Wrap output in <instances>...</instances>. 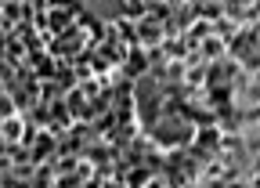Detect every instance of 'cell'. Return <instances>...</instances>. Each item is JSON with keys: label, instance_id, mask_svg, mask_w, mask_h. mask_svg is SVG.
I'll return each instance as SVG.
<instances>
[{"label": "cell", "instance_id": "1", "mask_svg": "<svg viewBox=\"0 0 260 188\" xmlns=\"http://www.w3.org/2000/svg\"><path fill=\"white\" fill-rule=\"evenodd\" d=\"M119 73H123L126 80H141V76H148V51L130 47L126 58H123V66H119Z\"/></svg>", "mask_w": 260, "mask_h": 188}, {"label": "cell", "instance_id": "2", "mask_svg": "<svg viewBox=\"0 0 260 188\" xmlns=\"http://www.w3.org/2000/svg\"><path fill=\"white\" fill-rule=\"evenodd\" d=\"M22 131H25V116H22V112L0 116V141H4V145H18Z\"/></svg>", "mask_w": 260, "mask_h": 188}, {"label": "cell", "instance_id": "3", "mask_svg": "<svg viewBox=\"0 0 260 188\" xmlns=\"http://www.w3.org/2000/svg\"><path fill=\"white\" fill-rule=\"evenodd\" d=\"M199 54H203V61H206V66H213V61L228 58V44H224L220 37H206V40L199 44Z\"/></svg>", "mask_w": 260, "mask_h": 188}]
</instances>
